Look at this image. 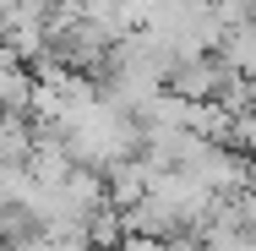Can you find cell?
<instances>
[{
  "label": "cell",
  "mask_w": 256,
  "mask_h": 251,
  "mask_svg": "<svg viewBox=\"0 0 256 251\" xmlns=\"http://www.w3.org/2000/svg\"><path fill=\"white\" fill-rule=\"evenodd\" d=\"M234 71L218 60V55H202V60H180L174 77H169V93H180L186 104H218L229 93Z\"/></svg>",
  "instance_id": "obj_1"
}]
</instances>
